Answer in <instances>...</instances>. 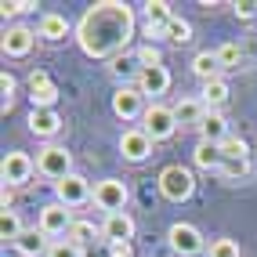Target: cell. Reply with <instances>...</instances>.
Returning a JSON list of instances; mask_svg holds the SVG:
<instances>
[{
    "instance_id": "39",
    "label": "cell",
    "mask_w": 257,
    "mask_h": 257,
    "mask_svg": "<svg viewBox=\"0 0 257 257\" xmlns=\"http://www.w3.org/2000/svg\"><path fill=\"white\" fill-rule=\"evenodd\" d=\"M11 203H15V192L4 185V192H0V207H4V210H11Z\"/></svg>"
},
{
    "instance_id": "33",
    "label": "cell",
    "mask_w": 257,
    "mask_h": 257,
    "mask_svg": "<svg viewBox=\"0 0 257 257\" xmlns=\"http://www.w3.org/2000/svg\"><path fill=\"white\" fill-rule=\"evenodd\" d=\"M134 55H138L142 69H152V65H163V51H160L156 44H142L138 51H134Z\"/></svg>"
},
{
    "instance_id": "31",
    "label": "cell",
    "mask_w": 257,
    "mask_h": 257,
    "mask_svg": "<svg viewBox=\"0 0 257 257\" xmlns=\"http://www.w3.org/2000/svg\"><path fill=\"white\" fill-rule=\"evenodd\" d=\"M167 40H170V44H188V40H192V26L174 15V19L167 22Z\"/></svg>"
},
{
    "instance_id": "36",
    "label": "cell",
    "mask_w": 257,
    "mask_h": 257,
    "mask_svg": "<svg viewBox=\"0 0 257 257\" xmlns=\"http://www.w3.org/2000/svg\"><path fill=\"white\" fill-rule=\"evenodd\" d=\"M15 87H19V83H15V76H11V73H0V91H4V116H8L11 105H15Z\"/></svg>"
},
{
    "instance_id": "3",
    "label": "cell",
    "mask_w": 257,
    "mask_h": 257,
    "mask_svg": "<svg viewBox=\"0 0 257 257\" xmlns=\"http://www.w3.org/2000/svg\"><path fill=\"white\" fill-rule=\"evenodd\" d=\"M73 225H76L73 210L65 207V203H58V199L44 203V207H40V214H37V228H40V232L51 239V243H55V239H65Z\"/></svg>"
},
{
    "instance_id": "22",
    "label": "cell",
    "mask_w": 257,
    "mask_h": 257,
    "mask_svg": "<svg viewBox=\"0 0 257 257\" xmlns=\"http://www.w3.org/2000/svg\"><path fill=\"white\" fill-rule=\"evenodd\" d=\"M192 160H196V167L199 170H221V163H225V156H221V145H210V142H199L196 149H192Z\"/></svg>"
},
{
    "instance_id": "14",
    "label": "cell",
    "mask_w": 257,
    "mask_h": 257,
    "mask_svg": "<svg viewBox=\"0 0 257 257\" xmlns=\"http://www.w3.org/2000/svg\"><path fill=\"white\" fill-rule=\"evenodd\" d=\"M101 239L112 246V243H131L134 239V217L123 210V214H105L101 221Z\"/></svg>"
},
{
    "instance_id": "7",
    "label": "cell",
    "mask_w": 257,
    "mask_h": 257,
    "mask_svg": "<svg viewBox=\"0 0 257 257\" xmlns=\"http://www.w3.org/2000/svg\"><path fill=\"white\" fill-rule=\"evenodd\" d=\"M127 199H131V192H127V185L119 178H101L94 185V207L105 210V214H123Z\"/></svg>"
},
{
    "instance_id": "23",
    "label": "cell",
    "mask_w": 257,
    "mask_h": 257,
    "mask_svg": "<svg viewBox=\"0 0 257 257\" xmlns=\"http://www.w3.org/2000/svg\"><path fill=\"white\" fill-rule=\"evenodd\" d=\"M192 73L203 80V83H210L221 76V62H217V51H199V55L192 58Z\"/></svg>"
},
{
    "instance_id": "32",
    "label": "cell",
    "mask_w": 257,
    "mask_h": 257,
    "mask_svg": "<svg viewBox=\"0 0 257 257\" xmlns=\"http://www.w3.org/2000/svg\"><path fill=\"white\" fill-rule=\"evenodd\" d=\"M239 58H243V47H239V44H221L217 47V62H221V69H235V65H239Z\"/></svg>"
},
{
    "instance_id": "4",
    "label": "cell",
    "mask_w": 257,
    "mask_h": 257,
    "mask_svg": "<svg viewBox=\"0 0 257 257\" xmlns=\"http://www.w3.org/2000/svg\"><path fill=\"white\" fill-rule=\"evenodd\" d=\"M167 246L174 250L178 257H199L207 253V239L196 225H188V221H174V225L167 228Z\"/></svg>"
},
{
    "instance_id": "25",
    "label": "cell",
    "mask_w": 257,
    "mask_h": 257,
    "mask_svg": "<svg viewBox=\"0 0 257 257\" xmlns=\"http://www.w3.org/2000/svg\"><path fill=\"white\" fill-rule=\"evenodd\" d=\"M69 243H76L80 250L87 246V243H94V239H101V225H94V221H76V225L69 228Z\"/></svg>"
},
{
    "instance_id": "13",
    "label": "cell",
    "mask_w": 257,
    "mask_h": 257,
    "mask_svg": "<svg viewBox=\"0 0 257 257\" xmlns=\"http://www.w3.org/2000/svg\"><path fill=\"white\" fill-rule=\"evenodd\" d=\"M149 152H152V138L142 127H131V131L119 134V156H123V160L142 163V160H149Z\"/></svg>"
},
{
    "instance_id": "35",
    "label": "cell",
    "mask_w": 257,
    "mask_h": 257,
    "mask_svg": "<svg viewBox=\"0 0 257 257\" xmlns=\"http://www.w3.org/2000/svg\"><path fill=\"white\" fill-rule=\"evenodd\" d=\"M47 257H83V250L76 243H69V239H55L47 250Z\"/></svg>"
},
{
    "instance_id": "28",
    "label": "cell",
    "mask_w": 257,
    "mask_h": 257,
    "mask_svg": "<svg viewBox=\"0 0 257 257\" xmlns=\"http://www.w3.org/2000/svg\"><path fill=\"white\" fill-rule=\"evenodd\" d=\"M246 174H250V160H225V163H221V170H217V178L228 181V185L243 181Z\"/></svg>"
},
{
    "instance_id": "9",
    "label": "cell",
    "mask_w": 257,
    "mask_h": 257,
    "mask_svg": "<svg viewBox=\"0 0 257 257\" xmlns=\"http://www.w3.org/2000/svg\"><path fill=\"white\" fill-rule=\"evenodd\" d=\"M55 199L65 203V207L73 210V207H83V203L94 199V188H91V181L83 178V174H76V170H73L69 178H62V181L55 185Z\"/></svg>"
},
{
    "instance_id": "26",
    "label": "cell",
    "mask_w": 257,
    "mask_h": 257,
    "mask_svg": "<svg viewBox=\"0 0 257 257\" xmlns=\"http://www.w3.org/2000/svg\"><path fill=\"white\" fill-rule=\"evenodd\" d=\"M26 228H22V217H19V210H0V239H4V243H11L15 246V239H19Z\"/></svg>"
},
{
    "instance_id": "11",
    "label": "cell",
    "mask_w": 257,
    "mask_h": 257,
    "mask_svg": "<svg viewBox=\"0 0 257 257\" xmlns=\"http://www.w3.org/2000/svg\"><path fill=\"white\" fill-rule=\"evenodd\" d=\"M37 37H40V33H33L29 26H11V29H4L0 51H4L8 58H26L29 51L37 47Z\"/></svg>"
},
{
    "instance_id": "30",
    "label": "cell",
    "mask_w": 257,
    "mask_h": 257,
    "mask_svg": "<svg viewBox=\"0 0 257 257\" xmlns=\"http://www.w3.org/2000/svg\"><path fill=\"white\" fill-rule=\"evenodd\" d=\"M207 257H243V250H239V243H235V239L221 235V239H210Z\"/></svg>"
},
{
    "instance_id": "29",
    "label": "cell",
    "mask_w": 257,
    "mask_h": 257,
    "mask_svg": "<svg viewBox=\"0 0 257 257\" xmlns=\"http://www.w3.org/2000/svg\"><path fill=\"white\" fill-rule=\"evenodd\" d=\"M221 156H225V160H250L246 138H235V134H228V138L221 142Z\"/></svg>"
},
{
    "instance_id": "15",
    "label": "cell",
    "mask_w": 257,
    "mask_h": 257,
    "mask_svg": "<svg viewBox=\"0 0 257 257\" xmlns=\"http://www.w3.org/2000/svg\"><path fill=\"white\" fill-rule=\"evenodd\" d=\"M134 83H138V91H142L145 98L156 101L160 94L170 91V69H167V65H152V69H142V76L134 80Z\"/></svg>"
},
{
    "instance_id": "38",
    "label": "cell",
    "mask_w": 257,
    "mask_h": 257,
    "mask_svg": "<svg viewBox=\"0 0 257 257\" xmlns=\"http://www.w3.org/2000/svg\"><path fill=\"white\" fill-rule=\"evenodd\" d=\"M109 257H134V250H131V243H112Z\"/></svg>"
},
{
    "instance_id": "27",
    "label": "cell",
    "mask_w": 257,
    "mask_h": 257,
    "mask_svg": "<svg viewBox=\"0 0 257 257\" xmlns=\"http://www.w3.org/2000/svg\"><path fill=\"white\" fill-rule=\"evenodd\" d=\"M142 8H145V22H152V26H167L174 19V11H170L167 0H145Z\"/></svg>"
},
{
    "instance_id": "21",
    "label": "cell",
    "mask_w": 257,
    "mask_h": 257,
    "mask_svg": "<svg viewBox=\"0 0 257 257\" xmlns=\"http://www.w3.org/2000/svg\"><path fill=\"white\" fill-rule=\"evenodd\" d=\"M40 37L44 40H51V44H58V40H65L69 37V22H65V15H55V11H47L44 19H40Z\"/></svg>"
},
{
    "instance_id": "18",
    "label": "cell",
    "mask_w": 257,
    "mask_h": 257,
    "mask_svg": "<svg viewBox=\"0 0 257 257\" xmlns=\"http://www.w3.org/2000/svg\"><path fill=\"white\" fill-rule=\"evenodd\" d=\"M196 131H199V142H210V145H221V142L232 134V131H228V119L221 116V112H214V109L203 116V123H199Z\"/></svg>"
},
{
    "instance_id": "1",
    "label": "cell",
    "mask_w": 257,
    "mask_h": 257,
    "mask_svg": "<svg viewBox=\"0 0 257 257\" xmlns=\"http://www.w3.org/2000/svg\"><path fill=\"white\" fill-rule=\"evenodd\" d=\"M76 44L87 58H119L134 37V8L123 0H98L76 22Z\"/></svg>"
},
{
    "instance_id": "8",
    "label": "cell",
    "mask_w": 257,
    "mask_h": 257,
    "mask_svg": "<svg viewBox=\"0 0 257 257\" xmlns=\"http://www.w3.org/2000/svg\"><path fill=\"white\" fill-rule=\"evenodd\" d=\"M145 94L138 91V83H119L112 91V112L119 119H142L145 116Z\"/></svg>"
},
{
    "instance_id": "37",
    "label": "cell",
    "mask_w": 257,
    "mask_h": 257,
    "mask_svg": "<svg viewBox=\"0 0 257 257\" xmlns=\"http://www.w3.org/2000/svg\"><path fill=\"white\" fill-rule=\"evenodd\" d=\"M232 8H235V19H243V22L257 19V0H239V4H232Z\"/></svg>"
},
{
    "instance_id": "34",
    "label": "cell",
    "mask_w": 257,
    "mask_h": 257,
    "mask_svg": "<svg viewBox=\"0 0 257 257\" xmlns=\"http://www.w3.org/2000/svg\"><path fill=\"white\" fill-rule=\"evenodd\" d=\"M37 8H40L37 0H4V4H0V15L11 19V15H26V11H37Z\"/></svg>"
},
{
    "instance_id": "17",
    "label": "cell",
    "mask_w": 257,
    "mask_h": 257,
    "mask_svg": "<svg viewBox=\"0 0 257 257\" xmlns=\"http://www.w3.org/2000/svg\"><path fill=\"white\" fill-rule=\"evenodd\" d=\"M207 112H210V109L203 105V98H178V101H174V119H178V127H199Z\"/></svg>"
},
{
    "instance_id": "20",
    "label": "cell",
    "mask_w": 257,
    "mask_h": 257,
    "mask_svg": "<svg viewBox=\"0 0 257 257\" xmlns=\"http://www.w3.org/2000/svg\"><path fill=\"white\" fill-rule=\"evenodd\" d=\"M228 94H232V87H228V80H225V76H217V80H210V83H203V91H199L203 105L214 109V112L228 101Z\"/></svg>"
},
{
    "instance_id": "16",
    "label": "cell",
    "mask_w": 257,
    "mask_h": 257,
    "mask_svg": "<svg viewBox=\"0 0 257 257\" xmlns=\"http://www.w3.org/2000/svg\"><path fill=\"white\" fill-rule=\"evenodd\" d=\"M62 123H65V119L55 112V109H33L29 112V134H33V138H55V134L62 131Z\"/></svg>"
},
{
    "instance_id": "24",
    "label": "cell",
    "mask_w": 257,
    "mask_h": 257,
    "mask_svg": "<svg viewBox=\"0 0 257 257\" xmlns=\"http://www.w3.org/2000/svg\"><path fill=\"white\" fill-rule=\"evenodd\" d=\"M109 73H112L116 80H123V83H127L131 76L138 80V76H142V62H138V55H131V58H127V55H119V58L109 62Z\"/></svg>"
},
{
    "instance_id": "5",
    "label": "cell",
    "mask_w": 257,
    "mask_h": 257,
    "mask_svg": "<svg viewBox=\"0 0 257 257\" xmlns=\"http://www.w3.org/2000/svg\"><path fill=\"white\" fill-rule=\"evenodd\" d=\"M142 131L152 138V145H156V142H170L178 134L174 105H160V101H152V105L145 109V116H142Z\"/></svg>"
},
{
    "instance_id": "12",
    "label": "cell",
    "mask_w": 257,
    "mask_h": 257,
    "mask_svg": "<svg viewBox=\"0 0 257 257\" xmlns=\"http://www.w3.org/2000/svg\"><path fill=\"white\" fill-rule=\"evenodd\" d=\"M29 101H33V109H55V101H58V87L44 69L29 73Z\"/></svg>"
},
{
    "instance_id": "19",
    "label": "cell",
    "mask_w": 257,
    "mask_h": 257,
    "mask_svg": "<svg viewBox=\"0 0 257 257\" xmlns=\"http://www.w3.org/2000/svg\"><path fill=\"white\" fill-rule=\"evenodd\" d=\"M15 250H19L22 257H47V250H51V239H47L40 228H26L19 239H15Z\"/></svg>"
},
{
    "instance_id": "10",
    "label": "cell",
    "mask_w": 257,
    "mask_h": 257,
    "mask_svg": "<svg viewBox=\"0 0 257 257\" xmlns=\"http://www.w3.org/2000/svg\"><path fill=\"white\" fill-rule=\"evenodd\" d=\"M33 170H37L33 156H29V152H19V149H15V152H8V156H4V163H0V178H4L8 188H19V185H29Z\"/></svg>"
},
{
    "instance_id": "6",
    "label": "cell",
    "mask_w": 257,
    "mask_h": 257,
    "mask_svg": "<svg viewBox=\"0 0 257 257\" xmlns=\"http://www.w3.org/2000/svg\"><path fill=\"white\" fill-rule=\"evenodd\" d=\"M37 170L58 185L62 178L73 174V152L65 149V145H55V142H51V145H44V149L37 152Z\"/></svg>"
},
{
    "instance_id": "2",
    "label": "cell",
    "mask_w": 257,
    "mask_h": 257,
    "mask_svg": "<svg viewBox=\"0 0 257 257\" xmlns=\"http://www.w3.org/2000/svg\"><path fill=\"white\" fill-rule=\"evenodd\" d=\"M156 185H160V196H163L167 203H185V199H192V192H196V178H192V170L181 167V163L163 167V170H160V178H156Z\"/></svg>"
}]
</instances>
